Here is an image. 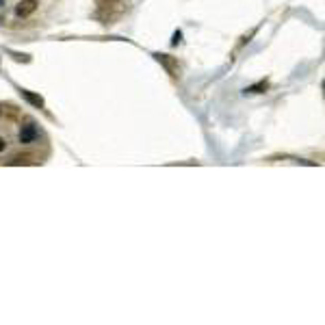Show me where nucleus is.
Returning a JSON list of instances; mask_svg holds the SVG:
<instances>
[{"label":"nucleus","mask_w":325,"mask_h":325,"mask_svg":"<svg viewBox=\"0 0 325 325\" xmlns=\"http://www.w3.org/2000/svg\"><path fill=\"white\" fill-rule=\"evenodd\" d=\"M154 56H156V61L167 70V74L172 76V78H178V76H180V65H178V61L174 59L172 54H160V52H156Z\"/></svg>","instance_id":"1"},{"label":"nucleus","mask_w":325,"mask_h":325,"mask_svg":"<svg viewBox=\"0 0 325 325\" xmlns=\"http://www.w3.org/2000/svg\"><path fill=\"white\" fill-rule=\"evenodd\" d=\"M37 0H20L18 7H15V15L18 18H30L32 13L37 11Z\"/></svg>","instance_id":"2"},{"label":"nucleus","mask_w":325,"mask_h":325,"mask_svg":"<svg viewBox=\"0 0 325 325\" xmlns=\"http://www.w3.org/2000/svg\"><path fill=\"white\" fill-rule=\"evenodd\" d=\"M37 126L32 124V121H28L26 126H22L20 128V143H32L37 139Z\"/></svg>","instance_id":"3"},{"label":"nucleus","mask_w":325,"mask_h":325,"mask_svg":"<svg viewBox=\"0 0 325 325\" xmlns=\"http://www.w3.org/2000/svg\"><path fill=\"white\" fill-rule=\"evenodd\" d=\"M7 162H9V165H35L37 158L32 156V154H26V152H24V154H15V156H11Z\"/></svg>","instance_id":"4"},{"label":"nucleus","mask_w":325,"mask_h":325,"mask_svg":"<svg viewBox=\"0 0 325 325\" xmlns=\"http://www.w3.org/2000/svg\"><path fill=\"white\" fill-rule=\"evenodd\" d=\"M22 95L26 98V100H28L35 109H44V98H42V95L32 93V91H28V89H22Z\"/></svg>","instance_id":"5"},{"label":"nucleus","mask_w":325,"mask_h":325,"mask_svg":"<svg viewBox=\"0 0 325 325\" xmlns=\"http://www.w3.org/2000/svg\"><path fill=\"white\" fill-rule=\"evenodd\" d=\"M263 89H267V83L263 80V83H258V85H254V87H249V89H245V91H251V93H260Z\"/></svg>","instance_id":"6"},{"label":"nucleus","mask_w":325,"mask_h":325,"mask_svg":"<svg viewBox=\"0 0 325 325\" xmlns=\"http://www.w3.org/2000/svg\"><path fill=\"white\" fill-rule=\"evenodd\" d=\"M5 148H7V141L0 137V152H5Z\"/></svg>","instance_id":"7"},{"label":"nucleus","mask_w":325,"mask_h":325,"mask_svg":"<svg viewBox=\"0 0 325 325\" xmlns=\"http://www.w3.org/2000/svg\"><path fill=\"white\" fill-rule=\"evenodd\" d=\"M5 3H7V0H0V11L5 9Z\"/></svg>","instance_id":"8"},{"label":"nucleus","mask_w":325,"mask_h":325,"mask_svg":"<svg viewBox=\"0 0 325 325\" xmlns=\"http://www.w3.org/2000/svg\"><path fill=\"white\" fill-rule=\"evenodd\" d=\"M0 115H3V109H0Z\"/></svg>","instance_id":"9"}]
</instances>
